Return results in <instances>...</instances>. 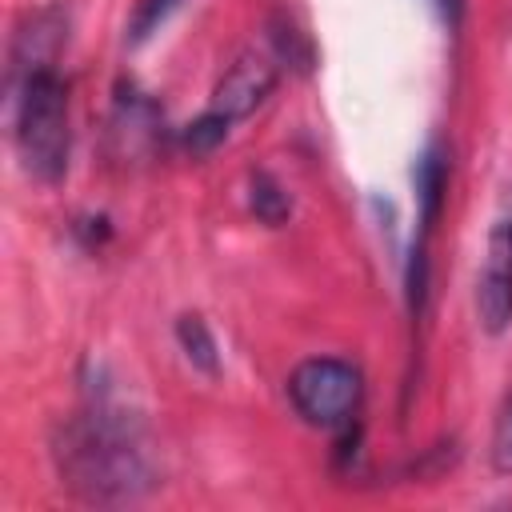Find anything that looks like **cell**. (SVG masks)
Instances as JSON below:
<instances>
[{"instance_id": "obj_1", "label": "cell", "mask_w": 512, "mask_h": 512, "mask_svg": "<svg viewBox=\"0 0 512 512\" xmlns=\"http://www.w3.org/2000/svg\"><path fill=\"white\" fill-rule=\"evenodd\" d=\"M52 460L60 480L88 504H128L156 484L140 428L108 396L88 400L84 412L56 428Z\"/></svg>"}, {"instance_id": "obj_2", "label": "cell", "mask_w": 512, "mask_h": 512, "mask_svg": "<svg viewBox=\"0 0 512 512\" xmlns=\"http://www.w3.org/2000/svg\"><path fill=\"white\" fill-rule=\"evenodd\" d=\"M12 144L20 168L40 184H60L68 172V84L52 64H28L16 72L12 96Z\"/></svg>"}, {"instance_id": "obj_3", "label": "cell", "mask_w": 512, "mask_h": 512, "mask_svg": "<svg viewBox=\"0 0 512 512\" xmlns=\"http://www.w3.org/2000/svg\"><path fill=\"white\" fill-rule=\"evenodd\" d=\"M288 400L312 428H348L364 400L360 368L340 356H308L288 376Z\"/></svg>"}, {"instance_id": "obj_4", "label": "cell", "mask_w": 512, "mask_h": 512, "mask_svg": "<svg viewBox=\"0 0 512 512\" xmlns=\"http://www.w3.org/2000/svg\"><path fill=\"white\" fill-rule=\"evenodd\" d=\"M476 320L488 336H504L512 328V196L488 228L476 272Z\"/></svg>"}, {"instance_id": "obj_5", "label": "cell", "mask_w": 512, "mask_h": 512, "mask_svg": "<svg viewBox=\"0 0 512 512\" xmlns=\"http://www.w3.org/2000/svg\"><path fill=\"white\" fill-rule=\"evenodd\" d=\"M276 80H280V60H276L272 52H264V48H244V52L224 68V76L216 80L208 108H216L220 116H228V120L236 124V120L252 116V112L272 96Z\"/></svg>"}, {"instance_id": "obj_6", "label": "cell", "mask_w": 512, "mask_h": 512, "mask_svg": "<svg viewBox=\"0 0 512 512\" xmlns=\"http://www.w3.org/2000/svg\"><path fill=\"white\" fill-rule=\"evenodd\" d=\"M412 180H416V208H420V240H428L448 196V152L440 144H428L412 168Z\"/></svg>"}, {"instance_id": "obj_7", "label": "cell", "mask_w": 512, "mask_h": 512, "mask_svg": "<svg viewBox=\"0 0 512 512\" xmlns=\"http://www.w3.org/2000/svg\"><path fill=\"white\" fill-rule=\"evenodd\" d=\"M176 344L188 356V364L200 368L204 376H216L220 372V344H216L212 328L204 324V316H196V312L180 316L176 320Z\"/></svg>"}, {"instance_id": "obj_8", "label": "cell", "mask_w": 512, "mask_h": 512, "mask_svg": "<svg viewBox=\"0 0 512 512\" xmlns=\"http://www.w3.org/2000/svg\"><path fill=\"white\" fill-rule=\"evenodd\" d=\"M248 208H252V216H256L260 224L276 228V224L288 220L292 196L284 192V184H280L272 172H252V176H248Z\"/></svg>"}, {"instance_id": "obj_9", "label": "cell", "mask_w": 512, "mask_h": 512, "mask_svg": "<svg viewBox=\"0 0 512 512\" xmlns=\"http://www.w3.org/2000/svg\"><path fill=\"white\" fill-rule=\"evenodd\" d=\"M228 128H232V120L220 116L216 108H208L204 116H196L192 124H184L180 144H184L192 156H208V152H216V148L228 140Z\"/></svg>"}, {"instance_id": "obj_10", "label": "cell", "mask_w": 512, "mask_h": 512, "mask_svg": "<svg viewBox=\"0 0 512 512\" xmlns=\"http://www.w3.org/2000/svg\"><path fill=\"white\" fill-rule=\"evenodd\" d=\"M268 40H272V56L276 60H288V64H300V68H308V60H312V48H308V40L300 36V28L292 24V20H284V16H276L272 20V32H268Z\"/></svg>"}, {"instance_id": "obj_11", "label": "cell", "mask_w": 512, "mask_h": 512, "mask_svg": "<svg viewBox=\"0 0 512 512\" xmlns=\"http://www.w3.org/2000/svg\"><path fill=\"white\" fill-rule=\"evenodd\" d=\"M176 4L180 0H140L136 4V12H132V20H128V40L132 44H144L152 32H160V24L176 12Z\"/></svg>"}, {"instance_id": "obj_12", "label": "cell", "mask_w": 512, "mask_h": 512, "mask_svg": "<svg viewBox=\"0 0 512 512\" xmlns=\"http://www.w3.org/2000/svg\"><path fill=\"white\" fill-rule=\"evenodd\" d=\"M492 464L500 472H512V400L504 404V412L496 420V432H492Z\"/></svg>"}]
</instances>
